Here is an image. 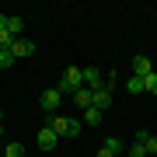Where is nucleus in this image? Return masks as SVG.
<instances>
[{
    "mask_svg": "<svg viewBox=\"0 0 157 157\" xmlns=\"http://www.w3.org/2000/svg\"><path fill=\"white\" fill-rule=\"evenodd\" d=\"M0 157H4V154H0Z\"/></svg>",
    "mask_w": 157,
    "mask_h": 157,
    "instance_id": "4be33fe9",
    "label": "nucleus"
},
{
    "mask_svg": "<svg viewBox=\"0 0 157 157\" xmlns=\"http://www.w3.org/2000/svg\"><path fill=\"white\" fill-rule=\"evenodd\" d=\"M80 70H84V87L87 91H98L101 84H105V73H101L98 67H80Z\"/></svg>",
    "mask_w": 157,
    "mask_h": 157,
    "instance_id": "39448f33",
    "label": "nucleus"
},
{
    "mask_svg": "<svg viewBox=\"0 0 157 157\" xmlns=\"http://www.w3.org/2000/svg\"><path fill=\"white\" fill-rule=\"evenodd\" d=\"M0 133H4V112H0Z\"/></svg>",
    "mask_w": 157,
    "mask_h": 157,
    "instance_id": "412c9836",
    "label": "nucleus"
},
{
    "mask_svg": "<svg viewBox=\"0 0 157 157\" xmlns=\"http://www.w3.org/2000/svg\"><path fill=\"white\" fill-rule=\"evenodd\" d=\"M133 70H136L133 77H147V73H154V63L147 59V56H136V59H133Z\"/></svg>",
    "mask_w": 157,
    "mask_h": 157,
    "instance_id": "9d476101",
    "label": "nucleus"
},
{
    "mask_svg": "<svg viewBox=\"0 0 157 157\" xmlns=\"http://www.w3.org/2000/svg\"><path fill=\"white\" fill-rule=\"evenodd\" d=\"M80 87H84V70H80V67H67L56 91H59V94H73V91H80Z\"/></svg>",
    "mask_w": 157,
    "mask_h": 157,
    "instance_id": "f257e3e1",
    "label": "nucleus"
},
{
    "mask_svg": "<svg viewBox=\"0 0 157 157\" xmlns=\"http://www.w3.org/2000/svg\"><path fill=\"white\" fill-rule=\"evenodd\" d=\"M35 140H39V147H42V150H56V140H59V136L52 133L49 126H45V129H39V136H35Z\"/></svg>",
    "mask_w": 157,
    "mask_h": 157,
    "instance_id": "6e6552de",
    "label": "nucleus"
},
{
    "mask_svg": "<svg viewBox=\"0 0 157 157\" xmlns=\"http://www.w3.org/2000/svg\"><path fill=\"white\" fill-rule=\"evenodd\" d=\"M122 150H126V147H122V140H119V136H108V140L101 143V150H98V157H119Z\"/></svg>",
    "mask_w": 157,
    "mask_h": 157,
    "instance_id": "423d86ee",
    "label": "nucleus"
},
{
    "mask_svg": "<svg viewBox=\"0 0 157 157\" xmlns=\"http://www.w3.org/2000/svg\"><path fill=\"white\" fill-rule=\"evenodd\" d=\"M32 52H35V42H32V39H14V42H11V56H14V59H28Z\"/></svg>",
    "mask_w": 157,
    "mask_h": 157,
    "instance_id": "20e7f679",
    "label": "nucleus"
},
{
    "mask_svg": "<svg viewBox=\"0 0 157 157\" xmlns=\"http://www.w3.org/2000/svg\"><path fill=\"white\" fill-rule=\"evenodd\" d=\"M7 67H14V56H11V49H0V70H7Z\"/></svg>",
    "mask_w": 157,
    "mask_h": 157,
    "instance_id": "f3484780",
    "label": "nucleus"
},
{
    "mask_svg": "<svg viewBox=\"0 0 157 157\" xmlns=\"http://www.w3.org/2000/svg\"><path fill=\"white\" fill-rule=\"evenodd\" d=\"M143 91H154V94H157V70L143 77Z\"/></svg>",
    "mask_w": 157,
    "mask_h": 157,
    "instance_id": "dca6fc26",
    "label": "nucleus"
},
{
    "mask_svg": "<svg viewBox=\"0 0 157 157\" xmlns=\"http://www.w3.org/2000/svg\"><path fill=\"white\" fill-rule=\"evenodd\" d=\"M126 91H129V94H143V77H129L126 80Z\"/></svg>",
    "mask_w": 157,
    "mask_h": 157,
    "instance_id": "4468645a",
    "label": "nucleus"
},
{
    "mask_svg": "<svg viewBox=\"0 0 157 157\" xmlns=\"http://www.w3.org/2000/svg\"><path fill=\"white\" fill-rule=\"evenodd\" d=\"M49 129H52L56 136L73 140V136L80 133V122H77V119H67V115H49Z\"/></svg>",
    "mask_w": 157,
    "mask_h": 157,
    "instance_id": "f03ea898",
    "label": "nucleus"
},
{
    "mask_svg": "<svg viewBox=\"0 0 157 157\" xmlns=\"http://www.w3.org/2000/svg\"><path fill=\"white\" fill-rule=\"evenodd\" d=\"M7 32H11L14 39H21V32H25V21H21V17H14V14H7Z\"/></svg>",
    "mask_w": 157,
    "mask_h": 157,
    "instance_id": "9b49d317",
    "label": "nucleus"
},
{
    "mask_svg": "<svg viewBox=\"0 0 157 157\" xmlns=\"http://www.w3.org/2000/svg\"><path fill=\"white\" fill-rule=\"evenodd\" d=\"M129 157H147V150H143V143H133V147H129Z\"/></svg>",
    "mask_w": 157,
    "mask_h": 157,
    "instance_id": "6ab92c4d",
    "label": "nucleus"
},
{
    "mask_svg": "<svg viewBox=\"0 0 157 157\" xmlns=\"http://www.w3.org/2000/svg\"><path fill=\"white\" fill-rule=\"evenodd\" d=\"M101 115L105 112H98V108H84V122L87 126H101Z\"/></svg>",
    "mask_w": 157,
    "mask_h": 157,
    "instance_id": "ddd939ff",
    "label": "nucleus"
},
{
    "mask_svg": "<svg viewBox=\"0 0 157 157\" xmlns=\"http://www.w3.org/2000/svg\"><path fill=\"white\" fill-rule=\"evenodd\" d=\"M4 157H25V147L17 143V140H14V143H7V147H4Z\"/></svg>",
    "mask_w": 157,
    "mask_h": 157,
    "instance_id": "2eb2a0df",
    "label": "nucleus"
},
{
    "mask_svg": "<svg viewBox=\"0 0 157 157\" xmlns=\"http://www.w3.org/2000/svg\"><path fill=\"white\" fill-rule=\"evenodd\" d=\"M11 42H14V35L7 28H0V49H11Z\"/></svg>",
    "mask_w": 157,
    "mask_h": 157,
    "instance_id": "a211bd4d",
    "label": "nucleus"
},
{
    "mask_svg": "<svg viewBox=\"0 0 157 157\" xmlns=\"http://www.w3.org/2000/svg\"><path fill=\"white\" fill-rule=\"evenodd\" d=\"M108 105H112V91H108V87H98L94 94H91V108H98V112H105Z\"/></svg>",
    "mask_w": 157,
    "mask_h": 157,
    "instance_id": "0eeeda50",
    "label": "nucleus"
},
{
    "mask_svg": "<svg viewBox=\"0 0 157 157\" xmlns=\"http://www.w3.org/2000/svg\"><path fill=\"white\" fill-rule=\"evenodd\" d=\"M91 94H94V91H87V87L73 91V101H77V108H91Z\"/></svg>",
    "mask_w": 157,
    "mask_h": 157,
    "instance_id": "f8f14e48",
    "label": "nucleus"
},
{
    "mask_svg": "<svg viewBox=\"0 0 157 157\" xmlns=\"http://www.w3.org/2000/svg\"><path fill=\"white\" fill-rule=\"evenodd\" d=\"M136 143H143V150H147V154H157V136H154V133H147V129H140V133H136Z\"/></svg>",
    "mask_w": 157,
    "mask_h": 157,
    "instance_id": "1a4fd4ad",
    "label": "nucleus"
},
{
    "mask_svg": "<svg viewBox=\"0 0 157 157\" xmlns=\"http://www.w3.org/2000/svg\"><path fill=\"white\" fill-rule=\"evenodd\" d=\"M59 101H63V94H59L56 87H49V91H42V94H39V105H42V108H45V112H49V115H56Z\"/></svg>",
    "mask_w": 157,
    "mask_h": 157,
    "instance_id": "7ed1b4c3",
    "label": "nucleus"
},
{
    "mask_svg": "<svg viewBox=\"0 0 157 157\" xmlns=\"http://www.w3.org/2000/svg\"><path fill=\"white\" fill-rule=\"evenodd\" d=\"M0 28H7V14H0Z\"/></svg>",
    "mask_w": 157,
    "mask_h": 157,
    "instance_id": "aec40b11",
    "label": "nucleus"
}]
</instances>
